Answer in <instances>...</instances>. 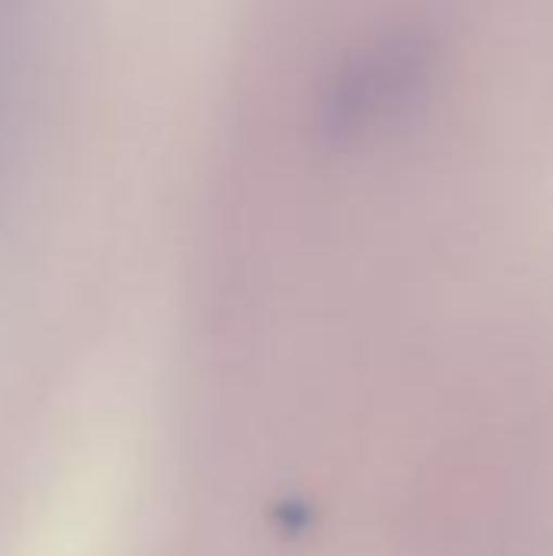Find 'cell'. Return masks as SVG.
I'll return each instance as SVG.
<instances>
[{"mask_svg": "<svg viewBox=\"0 0 553 556\" xmlns=\"http://www.w3.org/2000/svg\"><path fill=\"white\" fill-rule=\"evenodd\" d=\"M433 46L417 33H401L349 65L326 98V124L336 134H359L404 114L427 88Z\"/></svg>", "mask_w": 553, "mask_h": 556, "instance_id": "cell-1", "label": "cell"}]
</instances>
